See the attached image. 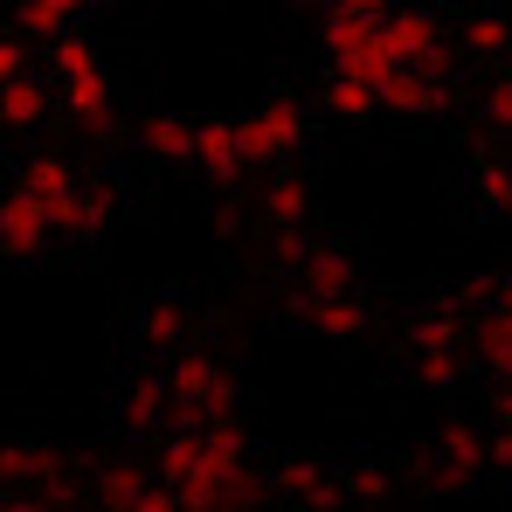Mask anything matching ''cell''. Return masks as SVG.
I'll list each match as a JSON object with an SVG mask.
<instances>
[{"instance_id":"cell-1","label":"cell","mask_w":512,"mask_h":512,"mask_svg":"<svg viewBox=\"0 0 512 512\" xmlns=\"http://www.w3.org/2000/svg\"><path fill=\"white\" fill-rule=\"evenodd\" d=\"M173 485V499L194 512L222 506H256L263 485L250 478V436L236 429V416H208V423H167V450L153 464Z\"/></svg>"},{"instance_id":"cell-2","label":"cell","mask_w":512,"mask_h":512,"mask_svg":"<svg viewBox=\"0 0 512 512\" xmlns=\"http://www.w3.org/2000/svg\"><path fill=\"white\" fill-rule=\"evenodd\" d=\"M167 402H173V423H208V416H236V374L201 353V346H173V367H167Z\"/></svg>"},{"instance_id":"cell-3","label":"cell","mask_w":512,"mask_h":512,"mask_svg":"<svg viewBox=\"0 0 512 512\" xmlns=\"http://www.w3.org/2000/svg\"><path fill=\"white\" fill-rule=\"evenodd\" d=\"M464 340H471L464 312L457 305H429L423 319H409V374L423 388H450L464 374Z\"/></svg>"},{"instance_id":"cell-4","label":"cell","mask_w":512,"mask_h":512,"mask_svg":"<svg viewBox=\"0 0 512 512\" xmlns=\"http://www.w3.org/2000/svg\"><path fill=\"white\" fill-rule=\"evenodd\" d=\"M49 63H56V90H63L70 118L77 125H104L111 118V84H104L97 49H90L77 28H63V35H49Z\"/></svg>"},{"instance_id":"cell-5","label":"cell","mask_w":512,"mask_h":512,"mask_svg":"<svg viewBox=\"0 0 512 512\" xmlns=\"http://www.w3.org/2000/svg\"><path fill=\"white\" fill-rule=\"evenodd\" d=\"M326 56H333V70H353V77H367L374 90L395 70L388 35H381V14H353L340 0H333V14H326Z\"/></svg>"},{"instance_id":"cell-6","label":"cell","mask_w":512,"mask_h":512,"mask_svg":"<svg viewBox=\"0 0 512 512\" xmlns=\"http://www.w3.org/2000/svg\"><path fill=\"white\" fill-rule=\"evenodd\" d=\"M305 132H312V118H305V104H291V97H277V104L250 111V118H236V139H243V160H250V167H284V160L305 146Z\"/></svg>"},{"instance_id":"cell-7","label":"cell","mask_w":512,"mask_h":512,"mask_svg":"<svg viewBox=\"0 0 512 512\" xmlns=\"http://www.w3.org/2000/svg\"><path fill=\"white\" fill-rule=\"evenodd\" d=\"M97 506H111V512H173L180 499H173V485L160 478V471L118 457V464L97 471Z\"/></svg>"},{"instance_id":"cell-8","label":"cell","mask_w":512,"mask_h":512,"mask_svg":"<svg viewBox=\"0 0 512 512\" xmlns=\"http://www.w3.org/2000/svg\"><path fill=\"white\" fill-rule=\"evenodd\" d=\"M56 243V229H49V208L14 180V187H0V256L7 263H28V256H42Z\"/></svg>"},{"instance_id":"cell-9","label":"cell","mask_w":512,"mask_h":512,"mask_svg":"<svg viewBox=\"0 0 512 512\" xmlns=\"http://www.w3.org/2000/svg\"><path fill=\"white\" fill-rule=\"evenodd\" d=\"M381 35H388V56L395 63H416V70H450L443 63V28H436V14L429 7H388L381 14Z\"/></svg>"},{"instance_id":"cell-10","label":"cell","mask_w":512,"mask_h":512,"mask_svg":"<svg viewBox=\"0 0 512 512\" xmlns=\"http://www.w3.org/2000/svg\"><path fill=\"white\" fill-rule=\"evenodd\" d=\"M56 478H63V450H49V443H0V492L7 499L35 506V492L56 485Z\"/></svg>"},{"instance_id":"cell-11","label":"cell","mask_w":512,"mask_h":512,"mask_svg":"<svg viewBox=\"0 0 512 512\" xmlns=\"http://www.w3.org/2000/svg\"><path fill=\"white\" fill-rule=\"evenodd\" d=\"M471 478H485V429L450 423L436 436V464H429V485L436 492H464Z\"/></svg>"},{"instance_id":"cell-12","label":"cell","mask_w":512,"mask_h":512,"mask_svg":"<svg viewBox=\"0 0 512 512\" xmlns=\"http://www.w3.org/2000/svg\"><path fill=\"white\" fill-rule=\"evenodd\" d=\"M381 111H402V118H429V111H443V70L395 63V70L381 77Z\"/></svg>"},{"instance_id":"cell-13","label":"cell","mask_w":512,"mask_h":512,"mask_svg":"<svg viewBox=\"0 0 512 512\" xmlns=\"http://www.w3.org/2000/svg\"><path fill=\"white\" fill-rule=\"evenodd\" d=\"M194 160L208 167L215 187H236L243 180V139H236V118H208V125H194Z\"/></svg>"},{"instance_id":"cell-14","label":"cell","mask_w":512,"mask_h":512,"mask_svg":"<svg viewBox=\"0 0 512 512\" xmlns=\"http://www.w3.org/2000/svg\"><path fill=\"white\" fill-rule=\"evenodd\" d=\"M291 312H298L312 333H326V340H360V333H367V305H360L353 291H333V298H291Z\"/></svg>"},{"instance_id":"cell-15","label":"cell","mask_w":512,"mask_h":512,"mask_svg":"<svg viewBox=\"0 0 512 512\" xmlns=\"http://www.w3.org/2000/svg\"><path fill=\"white\" fill-rule=\"evenodd\" d=\"M471 353H478V367H485L492 381L512 374V298L506 305H485V319L471 326Z\"/></svg>"},{"instance_id":"cell-16","label":"cell","mask_w":512,"mask_h":512,"mask_svg":"<svg viewBox=\"0 0 512 512\" xmlns=\"http://www.w3.org/2000/svg\"><path fill=\"white\" fill-rule=\"evenodd\" d=\"M360 277H353V256L346 250H305V263H298V298H333V291H353Z\"/></svg>"},{"instance_id":"cell-17","label":"cell","mask_w":512,"mask_h":512,"mask_svg":"<svg viewBox=\"0 0 512 512\" xmlns=\"http://www.w3.org/2000/svg\"><path fill=\"white\" fill-rule=\"evenodd\" d=\"M21 187H28L42 208H56V201H70L84 180H77V167H70V160H56V153H35V160L21 167Z\"/></svg>"},{"instance_id":"cell-18","label":"cell","mask_w":512,"mask_h":512,"mask_svg":"<svg viewBox=\"0 0 512 512\" xmlns=\"http://www.w3.org/2000/svg\"><path fill=\"white\" fill-rule=\"evenodd\" d=\"M42 118H49V90L35 84L28 70L0 84V125H14V132H28V125H42Z\"/></svg>"},{"instance_id":"cell-19","label":"cell","mask_w":512,"mask_h":512,"mask_svg":"<svg viewBox=\"0 0 512 512\" xmlns=\"http://www.w3.org/2000/svg\"><path fill=\"white\" fill-rule=\"evenodd\" d=\"M277 492H284V499H305L312 512L340 506V478H326L319 464H284V471H277Z\"/></svg>"},{"instance_id":"cell-20","label":"cell","mask_w":512,"mask_h":512,"mask_svg":"<svg viewBox=\"0 0 512 512\" xmlns=\"http://www.w3.org/2000/svg\"><path fill=\"white\" fill-rule=\"evenodd\" d=\"M139 340L153 346V353H173V346H187V305H180V298H160V305H146V319H139Z\"/></svg>"},{"instance_id":"cell-21","label":"cell","mask_w":512,"mask_h":512,"mask_svg":"<svg viewBox=\"0 0 512 512\" xmlns=\"http://www.w3.org/2000/svg\"><path fill=\"white\" fill-rule=\"evenodd\" d=\"M263 222H312V187L298 173H277L263 187Z\"/></svg>"},{"instance_id":"cell-22","label":"cell","mask_w":512,"mask_h":512,"mask_svg":"<svg viewBox=\"0 0 512 512\" xmlns=\"http://www.w3.org/2000/svg\"><path fill=\"white\" fill-rule=\"evenodd\" d=\"M326 104H333L340 118H353V125H360V118H374V111H381V90L367 84V77H353V70H333V84H326Z\"/></svg>"},{"instance_id":"cell-23","label":"cell","mask_w":512,"mask_h":512,"mask_svg":"<svg viewBox=\"0 0 512 512\" xmlns=\"http://www.w3.org/2000/svg\"><path fill=\"white\" fill-rule=\"evenodd\" d=\"M125 423H132V429H167L173 423L167 381H132V395H125Z\"/></svg>"},{"instance_id":"cell-24","label":"cell","mask_w":512,"mask_h":512,"mask_svg":"<svg viewBox=\"0 0 512 512\" xmlns=\"http://www.w3.org/2000/svg\"><path fill=\"white\" fill-rule=\"evenodd\" d=\"M84 7L90 0H21V28L28 35H63V28H77Z\"/></svg>"},{"instance_id":"cell-25","label":"cell","mask_w":512,"mask_h":512,"mask_svg":"<svg viewBox=\"0 0 512 512\" xmlns=\"http://www.w3.org/2000/svg\"><path fill=\"white\" fill-rule=\"evenodd\" d=\"M471 194H478V208L512 215V160H478V173H471Z\"/></svg>"},{"instance_id":"cell-26","label":"cell","mask_w":512,"mask_h":512,"mask_svg":"<svg viewBox=\"0 0 512 512\" xmlns=\"http://www.w3.org/2000/svg\"><path fill=\"white\" fill-rule=\"evenodd\" d=\"M146 146H153L160 160H194V125L173 118V111H160V118H146Z\"/></svg>"},{"instance_id":"cell-27","label":"cell","mask_w":512,"mask_h":512,"mask_svg":"<svg viewBox=\"0 0 512 512\" xmlns=\"http://www.w3.org/2000/svg\"><path fill=\"white\" fill-rule=\"evenodd\" d=\"M340 499H360V506H381V499H388V471H374V464L346 471V478H340Z\"/></svg>"},{"instance_id":"cell-28","label":"cell","mask_w":512,"mask_h":512,"mask_svg":"<svg viewBox=\"0 0 512 512\" xmlns=\"http://www.w3.org/2000/svg\"><path fill=\"white\" fill-rule=\"evenodd\" d=\"M305 250H312V236H305V222H270V256L277 263H305Z\"/></svg>"},{"instance_id":"cell-29","label":"cell","mask_w":512,"mask_h":512,"mask_svg":"<svg viewBox=\"0 0 512 512\" xmlns=\"http://www.w3.org/2000/svg\"><path fill=\"white\" fill-rule=\"evenodd\" d=\"M506 298H512L506 270H478V277H464V305H506Z\"/></svg>"},{"instance_id":"cell-30","label":"cell","mask_w":512,"mask_h":512,"mask_svg":"<svg viewBox=\"0 0 512 512\" xmlns=\"http://www.w3.org/2000/svg\"><path fill=\"white\" fill-rule=\"evenodd\" d=\"M464 49H478V56H499V49H506V21H499V14H478V21L464 28Z\"/></svg>"},{"instance_id":"cell-31","label":"cell","mask_w":512,"mask_h":512,"mask_svg":"<svg viewBox=\"0 0 512 512\" xmlns=\"http://www.w3.org/2000/svg\"><path fill=\"white\" fill-rule=\"evenodd\" d=\"M485 118H492V132H506V139H512V70L485 90Z\"/></svg>"},{"instance_id":"cell-32","label":"cell","mask_w":512,"mask_h":512,"mask_svg":"<svg viewBox=\"0 0 512 512\" xmlns=\"http://www.w3.org/2000/svg\"><path fill=\"white\" fill-rule=\"evenodd\" d=\"M485 471H512V423H499L485 436Z\"/></svg>"},{"instance_id":"cell-33","label":"cell","mask_w":512,"mask_h":512,"mask_svg":"<svg viewBox=\"0 0 512 512\" xmlns=\"http://www.w3.org/2000/svg\"><path fill=\"white\" fill-rule=\"evenodd\" d=\"M21 70H28V56H21V42H7V35H0V84H7V77H21Z\"/></svg>"},{"instance_id":"cell-34","label":"cell","mask_w":512,"mask_h":512,"mask_svg":"<svg viewBox=\"0 0 512 512\" xmlns=\"http://www.w3.org/2000/svg\"><path fill=\"white\" fill-rule=\"evenodd\" d=\"M492 416L512 423V374H506V381H492Z\"/></svg>"},{"instance_id":"cell-35","label":"cell","mask_w":512,"mask_h":512,"mask_svg":"<svg viewBox=\"0 0 512 512\" xmlns=\"http://www.w3.org/2000/svg\"><path fill=\"white\" fill-rule=\"evenodd\" d=\"M340 7H353V14H388L395 0H340Z\"/></svg>"},{"instance_id":"cell-36","label":"cell","mask_w":512,"mask_h":512,"mask_svg":"<svg viewBox=\"0 0 512 512\" xmlns=\"http://www.w3.org/2000/svg\"><path fill=\"white\" fill-rule=\"evenodd\" d=\"M90 7H118V0H90Z\"/></svg>"}]
</instances>
